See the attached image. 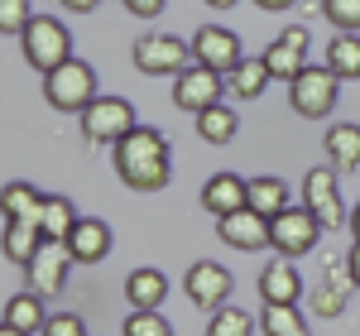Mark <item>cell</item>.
Masks as SVG:
<instances>
[{
    "label": "cell",
    "mask_w": 360,
    "mask_h": 336,
    "mask_svg": "<svg viewBox=\"0 0 360 336\" xmlns=\"http://www.w3.org/2000/svg\"><path fill=\"white\" fill-rule=\"evenodd\" d=\"M111 168L130 193H164L168 178H173L168 135L154 130V125H135V130L111 149Z\"/></svg>",
    "instance_id": "1"
},
{
    "label": "cell",
    "mask_w": 360,
    "mask_h": 336,
    "mask_svg": "<svg viewBox=\"0 0 360 336\" xmlns=\"http://www.w3.org/2000/svg\"><path fill=\"white\" fill-rule=\"evenodd\" d=\"M20 49H25L29 67H34L39 77H49L63 63H72V34H68V25H63L58 15H39V20L25 29Z\"/></svg>",
    "instance_id": "2"
},
{
    "label": "cell",
    "mask_w": 360,
    "mask_h": 336,
    "mask_svg": "<svg viewBox=\"0 0 360 336\" xmlns=\"http://www.w3.org/2000/svg\"><path fill=\"white\" fill-rule=\"evenodd\" d=\"M101 91H96V67L82 63V58H72V63H63L58 72L44 77V101L63 115H82L91 101H96Z\"/></svg>",
    "instance_id": "3"
},
{
    "label": "cell",
    "mask_w": 360,
    "mask_h": 336,
    "mask_svg": "<svg viewBox=\"0 0 360 336\" xmlns=\"http://www.w3.org/2000/svg\"><path fill=\"white\" fill-rule=\"evenodd\" d=\"M130 58H135V67L144 77H178V72L193 67V49L178 34H139Z\"/></svg>",
    "instance_id": "4"
},
{
    "label": "cell",
    "mask_w": 360,
    "mask_h": 336,
    "mask_svg": "<svg viewBox=\"0 0 360 336\" xmlns=\"http://www.w3.org/2000/svg\"><path fill=\"white\" fill-rule=\"evenodd\" d=\"M336 96H341V82L327 72V63H312L307 72H298L288 82V106L303 120H327L336 111Z\"/></svg>",
    "instance_id": "5"
},
{
    "label": "cell",
    "mask_w": 360,
    "mask_h": 336,
    "mask_svg": "<svg viewBox=\"0 0 360 336\" xmlns=\"http://www.w3.org/2000/svg\"><path fill=\"white\" fill-rule=\"evenodd\" d=\"M188 49H193V63L197 67H207V72H217V77H231L240 63H245V53H240V34L226 25H202L188 39Z\"/></svg>",
    "instance_id": "6"
},
{
    "label": "cell",
    "mask_w": 360,
    "mask_h": 336,
    "mask_svg": "<svg viewBox=\"0 0 360 336\" xmlns=\"http://www.w3.org/2000/svg\"><path fill=\"white\" fill-rule=\"evenodd\" d=\"M135 125H139L135 106H130L125 96H96V101L82 111V135L91 144H111V149H115Z\"/></svg>",
    "instance_id": "7"
},
{
    "label": "cell",
    "mask_w": 360,
    "mask_h": 336,
    "mask_svg": "<svg viewBox=\"0 0 360 336\" xmlns=\"http://www.w3.org/2000/svg\"><path fill=\"white\" fill-rule=\"evenodd\" d=\"M303 207L322 231H341L346 226V207H341V188H336V168H307L303 173Z\"/></svg>",
    "instance_id": "8"
},
{
    "label": "cell",
    "mask_w": 360,
    "mask_h": 336,
    "mask_svg": "<svg viewBox=\"0 0 360 336\" xmlns=\"http://www.w3.org/2000/svg\"><path fill=\"white\" fill-rule=\"evenodd\" d=\"M351 264L341 254H322V269L312 279V317H341L351 303Z\"/></svg>",
    "instance_id": "9"
},
{
    "label": "cell",
    "mask_w": 360,
    "mask_h": 336,
    "mask_svg": "<svg viewBox=\"0 0 360 336\" xmlns=\"http://www.w3.org/2000/svg\"><path fill=\"white\" fill-rule=\"evenodd\" d=\"M269 235H274V254H278V259H298V254H312V250H317L322 226L312 221V212H307L303 202H293L283 217H274V221H269Z\"/></svg>",
    "instance_id": "10"
},
{
    "label": "cell",
    "mask_w": 360,
    "mask_h": 336,
    "mask_svg": "<svg viewBox=\"0 0 360 336\" xmlns=\"http://www.w3.org/2000/svg\"><path fill=\"white\" fill-rule=\"evenodd\" d=\"M226 101V77H217V72H207V67H188V72H178L173 77V106L188 115H202L212 111V106H221Z\"/></svg>",
    "instance_id": "11"
},
{
    "label": "cell",
    "mask_w": 360,
    "mask_h": 336,
    "mask_svg": "<svg viewBox=\"0 0 360 336\" xmlns=\"http://www.w3.org/2000/svg\"><path fill=\"white\" fill-rule=\"evenodd\" d=\"M307 49H312V34H307L303 25H288L259 58H264V67H269L274 82H293L298 72L312 67V63H307Z\"/></svg>",
    "instance_id": "12"
},
{
    "label": "cell",
    "mask_w": 360,
    "mask_h": 336,
    "mask_svg": "<svg viewBox=\"0 0 360 336\" xmlns=\"http://www.w3.org/2000/svg\"><path fill=\"white\" fill-rule=\"evenodd\" d=\"M231 288H236V279H231V269L217 264V259H197L193 269L183 274V293L207 312H221L226 298H231Z\"/></svg>",
    "instance_id": "13"
},
{
    "label": "cell",
    "mask_w": 360,
    "mask_h": 336,
    "mask_svg": "<svg viewBox=\"0 0 360 336\" xmlns=\"http://www.w3.org/2000/svg\"><path fill=\"white\" fill-rule=\"evenodd\" d=\"M68 269H72L68 245H49V240H44V250L34 254V264L25 269L29 293H39L44 303H49V298H63V288H68Z\"/></svg>",
    "instance_id": "14"
},
{
    "label": "cell",
    "mask_w": 360,
    "mask_h": 336,
    "mask_svg": "<svg viewBox=\"0 0 360 336\" xmlns=\"http://www.w3.org/2000/svg\"><path fill=\"white\" fill-rule=\"evenodd\" d=\"M259 303L264 308H298L303 303V274L293 269V259H269L264 269H259Z\"/></svg>",
    "instance_id": "15"
},
{
    "label": "cell",
    "mask_w": 360,
    "mask_h": 336,
    "mask_svg": "<svg viewBox=\"0 0 360 336\" xmlns=\"http://www.w3.org/2000/svg\"><path fill=\"white\" fill-rule=\"evenodd\" d=\"M217 240L231 245V250L240 254H255V250H274V235H269V221L259 217V212H236V217H226L217 221Z\"/></svg>",
    "instance_id": "16"
},
{
    "label": "cell",
    "mask_w": 360,
    "mask_h": 336,
    "mask_svg": "<svg viewBox=\"0 0 360 336\" xmlns=\"http://www.w3.org/2000/svg\"><path fill=\"white\" fill-rule=\"evenodd\" d=\"M202 207H207L217 221L236 217V212H245V207H250V178L212 173V178H207V188H202Z\"/></svg>",
    "instance_id": "17"
},
{
    "label": "cell",
    "mask_w": 360,
    "mask_h": 336,
    "mask_svg": "<svg viewBox=\"0 0 360 336\" xmlns=\"http://www.w3.org/2000/svg\"><path fill=\"white\" fill-rule=\"evenodd\" d=\"M68 254H72V264H101L111 254V226L101 217H82L68 240Z\"/></svg>",
    "instance_id": "18"
},
{
    "label": "cell",
    "mask_w": 360,
    "mask_h": 336,
    "mask_svg": "<svg viewBox=\"0 0 360 336\" xmlns=\"http://www.w3.org/2000/svg\"><path fill=\"white\" fill-rule=\"evenodd\" d=\"M164 298H168V274L154 269V264H144V269H135L125 279V303H130V312H159Z\"/></svg>",
    "instance_id": "19"
},
{
    "label": "cell",
    "mask_w": 360,
    "mask_h": 336,
    "mask_svg": "<svg viewBox=\"0 0 360 336\" xmlns=\"http://www.w3.org/2000/svg\"><path fill=\"white\" fill-rule=\"evenodd\" d=\"M77 221H82V217H77V207H72V197H44V212H39V235H44V240H49V245H68V240H72V231H77Z\"/></svg>",
    "instance_id": "20"
},
{
    "label": "cell",
    "mask_w": 360,
    "mask_h": 336,
    "mask_svg": "<svg viewBox=\"0 0 360 336\" xmlns=\"http://www.w3.org/2000/svg\"><path fill=\"white\" fill-rule=\"evenodd\" d=\"M44 212V193L34 183H5L0 188V221H39Z\"/></svg>",
    "instance_id": "21"
},
{
    "label": "cell",
    "mask_w": 360,
    "mask_h": 336,
    "mask_svg": "<svg viewBox=\"0 0 360 336\" xmlns=\"http://www.w3.org/2000/svg\"><path fill=\"white\" fill-rule=\"evenodd\" d=\"M0 250H5L10 264L29 269V264H34V254L44 250V235H39V226H34V221H10L5 231H0Z\"/></svg>",
    "instance_id": "22"
},
{
    "label": "cell",
    "mask_w": 360,
    "mask_h": 336,
    "mask_svg": "<svg viewBox=\"0 0 360 336\" xmlns=\"http://www.w3.org/2000/svg\"><path fill=\"white\" fill-rule=\"evenodd\" d=\"M288 207H293V202H288V183H283V178H274V173L250 178V212H259L264 221H274Z\"/></svg>",
    "instance_id": "23"
},
{
    "label": "cell",
    "mask_w": 360,
    "mask_h": 336,
    "mask_svg": "<svg viewBox=\"0 0 360 336\" xmlns=\"http://www.w3.org/2000/svg\"><path fill=\"white\" fill-rule=\"evenodd\" d=\"M322 149H327V164L341 173H351V168H360V125L356 120H341V125H332L327 130V140H322Z\"/></svg>",
    "instance_id": "24"
},
{
    "label": "cell",
    "mask_w": 360,
    "mask_h": 336,
    "mask_svg": "<svg viewBox=\"0 0 360 336\" xmlns=\"http://www.w3.org/2000/svg\"><path fill=\"white\" fill-rule=\"evenodd\" d=\"M327 72L336 82H360V34H336L327 44Z\"/></svg>",
    "instance_id": "25"
},
{
    "label": "cell",
    "mask_w": 360,
    "mask_h": 336,
    "mask_svg": "<svg viewBox=\"0 0 360 336\" xmlns=\"http://www.w3.org/2000/svg\"><path fill=\"white\" fill-rule=\"evenodd\" d=\"M0 322H10L15 332H25V336H34V332H44V322H49V312H44V298L39 293H15L10 303H5V317Z\"/></svg>",
    "instance_id": "26"
},
{
    "label": "cell",
    "mask_w": 360,
    "mask_h": 336,
    "mask_svg": "<svg viewBox=\"0 0 360 336\" xmlns=\"http://www.w3.org/2000/svg\"><path fill=\"white\" fill-rule=\"evenodd\" d=\"M197 135H202L207 144H217V149L231 144L236 135H240V115H236V106H226V101H221V106L202 111V115H197Z\"/></svg>",
    "instance_id": "27"
},
{
    "label": "cell",
    "mask_w": 360,
    "mask_h": 336,
    "mask_svg": "<svg viewBox=\"0 0 360 336\" xmlns=\"http://www.w3.org/2000/svg\"><path fill=\"white\" fill-rule=\"evenodd\" d=\"M269 82H274V77H269L264 58H245V63L226 77V91H236V101H255V96H264Z\"/></svg>",
    "instance_id": "28"
},
{
    "label": "cell",
    "mask_w": 360,
    "mask_h": 336,
    "mask_svg": "<svg viewBox=\"0 0 360 336\" xmlns=\"http://www.w3.org/2000/svg\"><path fill=\"white\" fill-rule=\"evenodd\" d=\"M259 327H264V336H312V327L298 308H264Z\"/></svg>",
    "instance_id": "29"
},
{
    "label": "cell",
    "mask_w": 360,
    "mask_h": 336,
    "mask_svg": "<svg viewBox=\"0 0 360 336\" xmlns=\"http://www.w3.org/2000/svg\"><path fill=\"white\" fill-rule=\"evenodd\" d=\"M207 336H255V317L245 308H231L226 303L221 312L207 317Z\"/></svg>",
    "instance_id": "30"
},
{
    "label": "cell",
    "mask_w": 360,
    "mask_h": 336,
    "mask_svg": "<svg viewBox=\"0 0 360 336\" xmlns=\"http://www.w3.org/2000/svg\"><path fill=\"white\" fill-rule=\"evenodd\" d=\"M336 34H360V0H322L317 5Z\"/></svg>",
    "instance_id": "31"
},
{
    "label": "cell",
    "mask_w": 360,
    "mask_h": 336,
    "mask_svg": "<svg viewBox=\"0 0 360 336\" xmlns=\"http://www.w3.org/2000/svg\"><path fill=\"white\" fill-rule=\"evenodd\" d=\"M39 20V10L29 5V0H0V34H15V39H25V29Z\"/></svg>",
    "instance_id": "32"
},
{
    "label": "cell",
    "mask_w": 360,
    "mask_h": 336,
    "mask_svg": "<svg viewBox=\"0 0 360 336\" xmlns=\"http://www.w3.org/2000/svg\"><path fill=\"white\" fill-rule=\"evenodd\" d=\"M125 336H173V327L159 312H130L125 317Z\"/></svg>",
    "instance_id": "33"
},
{
    "label": "cell",
    "mask_w": 360,
    "mask_h": 336,
    "mask_svg": "<svg viewBox=\"0 0 360 336\" xmlns=\"http://www.w3.org/2000/svg\"><path fill=\"white\" fill-rule=\"evenodd\" d=\"M39 336H86V322L77 317V312H53Z\"/></svg>",
    "instance_id": "34"
},
{
    "label": "cell",
    "mask_w": 360,
    "mask_h": 336,
    "mask_svg": "<svg viewBox=\"0 0 360 336\" xmlns=\"http://www.w3.org/2000/svg\"><path fill=\"white\" fill-rule=\"evenodd\" d=\"M125 10L139 15V20H154V15H164L168 5H164V0H125Z\"/></svg>",
    "instance_id": "35"
},
{
    "label": "cell",
    "mask_w": 360,
    "mask_h": 336,
    "mask_svg": "<svg viewBox=\"0 0 360 336\" xmlns=\"http://www.w3.org/2000/svg\"><path fill=\"white\" fill-rule=\"evenodd\" d=\"M346 264H351V283L360 288V240L351 245V254H346Z\"/></svg>",
    "instance_id": "36"
},
{
    "label": "cell",
    "mask_w": 360,
    "mask_h": 336,
    "mask_svg": "<svg viewBox=\"0 0 360 336\" xmlns=\"http://www.w3.org/2000/svg\"><path fill=\"white\" fill-rule=\"evenodd\" d=\"M63 10H77V15H91V10H96V0H68Z\"/></svg>",
    "instance_id": "37"
},
{
    "label": "cell",
    "mask_w": 360,
    "mask_h": 336,
    "mask_svg": "<svg viewBox=\"0 0 360 336\" xmlns=\"http://www.w3.org/2000/svg\"><path fill=\"white\" fill-rule=\"evenodd\" d=\"M351 235H356V240H360V202H356V207H351Z\"/></svg>",
    "instance_id": "38"
},
{
    "label": "cell",
    "mask_w": 360,
    "mask_h": 336,
    "mask_svg": "<svg viewBox=\"0 0 360 336\" xmlns=\"http://www.w3.org/2000/svg\"><path fill=\"white\" fill-rule=\"evenodd\" d=\"M0 336H25V332H15V327H10V322H0Z\"/></svg>",
    "instance_id": "39"
}]
</instances>
